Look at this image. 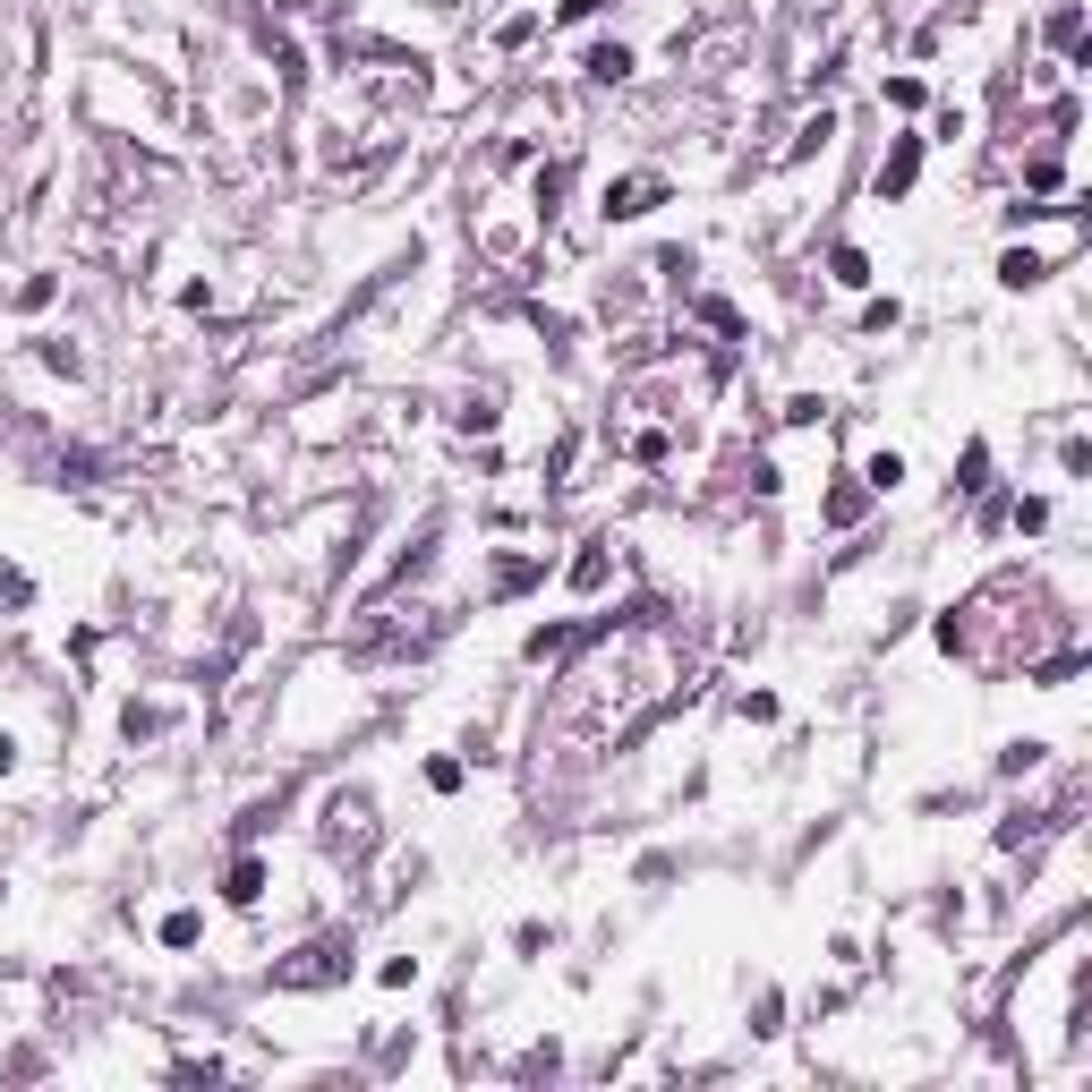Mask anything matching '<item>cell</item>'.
<instances>
[{
	"mask_svg": "<svg viewBox=\"0 0 1092 1092\" xmlns=\"http://www.w3.org/2000/svg\"><path fill=\"white\" fill-rule=\"evenodd\" d=\"M913 162H922V137H897V154L879 162V196H904V189H913Z\"/></svg>",
	"mask_w": 1092,
	"mask_h": 1092,
	"instance_id": "4",
	"label": "cell"
},
{
	"mask_svg": "<svg viewBox=\"0 0 1092 1092\" xmlns=\"http://www.w3.org/2000/svg\"><path fill=\"white\" fill-rule=\"evenodd\" d=\"M265 879H274V863H265V854H239V863H231V879H223V904H239V913H248V904L265 897Z\"/></svg>",
	"mask_w": 1092,
	"mask_h": 1092,
	"instance_id": "3",
	"label": "cell"
},
{
	"mask_svg": "<svg viewBox=\"0 0 1092 1092\" xmlns=\"http://www.w3.org/2000/svg\"><path fill=\"white\" fill-rule=\"evenodd\" d=\"M1041 274H1050V265H1041V248H1007V257H998V282H1007V290H1032Z\"/></svg>",
	"mask_w": 1092,
	"mask_h": 1092,
	"instance_id": "6",
	"label": "cell"
},
{
	"mask_svg": "<svg viewBox=\"0 0 1092 1092\" xmlns=\"http://www.w3.org/2000/svg\"><path fill=\"white\" fill-rule=\"evenodd\" d=\"M589 77H598V86H623V77H632V43H598V52H589Z\"/></svg>",
	"mask_w": 1092,
	"mask_h": 1092,
	"instance_id": "8",
	"label": "cell"
},
{
	"mask_svg": "<svg viewBox=\"0 0 1092 1092\" xmlns=\"http://www.w3.org/2000/svg\"><path fill=\"white\" fill-rule=\"evenodd\" d=\"M888 103H897V111H922V77H888Z\"/></svg>",
	"mask_w": 1092,
	"mask_h": 1092,
	"instance_id": "14",
	"label": "cell"
},
{
	"mask_svg": "<svg viewBox=\"0 0 1092 1092\" xmlns=\"http://www.w3.org/2000/svg\"><path fill=\"white\" fill-rule=\"evenodd\" d=\"M9 769H18V742H9V735H0V777H9Z\"/></svg>",
	"mask_w": 1092,
	"mask_h": 1092,
	"instance_id": "16",
	"label": "cell"
},
{
	"mask_svg": "<svg viewBox=\"0 0 1092 1092\" xmlns=\"http://www.w3.org/2000/svg\"><path fill=\"white\" fill-rule=\"evenodd\" d=\"M376 982H385V991H410V982H418V956H385V973H376Z\"/></svg>",
	"mask_w": 1092,
	"mask_h": 1092,
	"instance_id": "13",
	"label": "cell"
},
{
	"mask_svg": "<svg viewBox=\"0 0 1092 1092\" xmlns=\"http://www.w3.org/2000/svg\"><path fill=\"white\" fill-rule=\"evenodd\" d=\"M607 223H641L649 205H666V180H607Z\"/></svg>",
	"mask_w": 1092,
	"mask_h": 1092,
	"instance_id": "2",
	"label": "cell"
},
{
	"mask_svg": "<svg viewBox=\"0 0 1092 1092\" xmlns=\"http://www.w3.org/2000/svg\"><path fill=\"white\" fill-rule=\"evenodd\" d=\"M863 486H870V495H897V486H904V452H897V445H879V452L863 461Z\"/></svg>",
	"mask_w": 1092,
	"mask_h": 1092,
	"instance_id": "5",
	"label": "cell"
},
{
	"mask_svg": "<svg viewBox=\"0 0 1092 1092\" xmlns=\"http://www.w3.org/2000/svg\"><path fill=\"white\" fill-rule=\"evenodd\" d=\"M427 785H436V794H461V760H427Z\"/></svg>",
	"mask_w": 1092,
	"mask_h": 1092,
	"instance_id": "15",
	"label": "cell"
},
{
	"mask_svg": "<svg viewBox=\"0 0 1092 1092\" xmlns=\"http://www.w3.org/2000/svg\"><path fill=\"white\" fill-rule=\"evenodd\" d=\"M828 282L836 290H870V257L863 248H828Z\"/></svg>",
	"mask_w": 1092,
	"mask_h": 1092,
	"instance_id": "7",
	"label": "cell"
},
{
	"mask_svg": "<svg viewBox=\"0 0 1092 1092\" xmlns=\"http://www.w3.org/2000/svg\"><path fill=\"white\" fill-rule=\"evenodd\" d=\"M196 939H205V913H196V904L162 913V948H171V956H180V948H196Z\"/></svg>",
	"mask_w": 1092,
	"mask_h": 1092,
	"instance_id": "9",
	"label": "cell"
},
{
	"mask_svg": "<svg viewBox=\"0 0 1092 1092\" xmlns=\"http://www.w3.org/2000/svg\"><path fill=\"white\" fill-rule=\"evenodd\" d=\"M342 973H351V931H324V939H308L290 964H274L282 991H317V982H342Z\"/></svg>",
	"mask_w": 1092,
	"mask_h": 1092,
	"instance_id": "1",
	"label": "cell"
},
{
	"mask_svg": "<svg viewBox=\"0 0 1092 1092\" xmlns=\"http://www.w3.org/2000/svg\"><path fill=\"white\" fill-rule=\"evenodd\" d=\"M452 427H461V436H486V427H495V402H486V393H479V402H461Z\"/></svg>",
	"mask_w": 1092,
	"mask_h": 1092,
	"instance_id": "11",
	"label": "cell"
},
{
	"mask_svg": "<svg viewBox=\"0 0 1092 1092\" xmlns=\"http://www.w3.org/2000/svg\"><path fill=\"white\" fill-rule=\"evenodd\" d=\"M1041 760H1050V742H1041V735H1025V742H1007V751H998V769H1007V777H1032Z\"/></svg>",
	"mask_w": 1092,
	"mask_h": 1092,
	"instance_id": "10",
	"label": "cell"
},
{
	"mask_svg": "<svg viewBox=\"0 0 1092 1092\" xmlns=\"http://www.w3.org/2000/svg\"><path fill=\"white\" fill-rule=\"evenodd\" d=\"M828 521H836V529H845V521H863V486H836V495H828Z\"/></svg>",
	"mask_w": 1092,
	"mask_h": 1092,
	"instance_id": "12",
	"label": "cell"
}]
</instances>
